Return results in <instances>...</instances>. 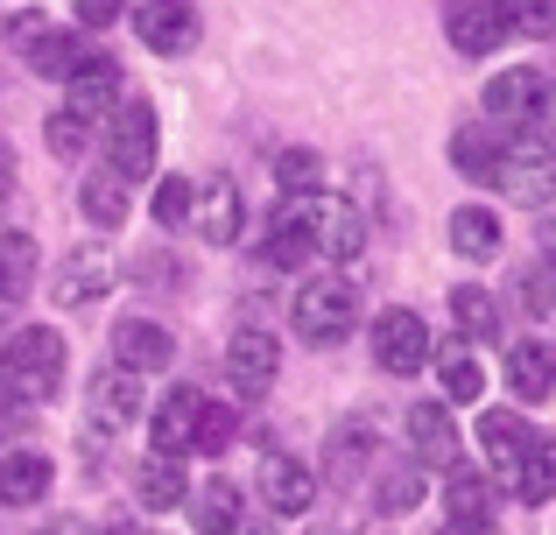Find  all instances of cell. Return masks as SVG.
Masks as SVG:
<instances>
[{"label":"cell","instance_id":"bcb514c9","mask_svg":"<svg viewBox=\"0 0 556 535\" xmlns=\"http://www.w3.org/2000/svg\"><path fill=\"white\" fill-rule=\"evenodd\" d=\"M543 254H549V262H556V212H549V219H543Z\"/></svg>","mask_w":556,"mask_h":535},{"label":"cell","instance_id":"f6af8a7d","mask_svg":"<svg viewBox=\"0 0 556 535\" xmlns=\"http://www.w3.org/2000/svg\"><path fill=\"white\" fill-rule=\"evenodd\" d=\"M437 535H493V528H472V522H444Z\"/></svg>","mask_w":556,"mask_h":535},{"label":"cell","instance_id":"7a4b0ae2","mask_svg":"<svg viewBox=\"0 0 556 535\" xmlns=\"http://www.w3.org/2000/svg\"><path fill=\"white\" fill-rule=\"evenodd\" d=\"M289 317H296L303 345H345L353 324H359V289L345 282V275H311V282L296 289V303H289Z\"/></svg>","mask_w":556,"mask_h":535},{"label":"cell","instance_id":"83f0119b","mask_svg":"<svg viewBox=\"0 0 556 535\" xmlns=\"http://www.w3.org/2000/svg\"><path fill=\"white\" fill-rule=\"evenodd\" d=\"M135 494H141V508H155V514H163V508H177V500L190 494V486H184V466H177V458H141V472H135Z\"/></svg>","mask_w":556,"mask_h":535},{"label":"cell","instance_id":"4316f807","mask_svg":"<svg viewBox=\"0 0 556 535\" xmlns=\"http://www.w3.org/2000/svg\"><path fill=\"white\" fill-rule=\"evenodd\" d=\"M85 50H92V42H85V36H71V28H42V36L28 42L22 56L42 71V78H64V85H71V71L85 64Z\"/></svg>","mask_w":556,"mask_h":535},{"label":"cell","instance_id":"d4e9b609","mask_svg":"<svg viewBox=\"0 0 556 535\" xmlns=\"http://www.w3.org/2000/svg\"><path fill=\"white\" fill-rule=\"evenodd\" d=\"M451 254H465V262H493V254H501V212H493V205H458V212H451Z\"/></svg>","mask_w":556,"mask_h":535},{"label":"cell","instance_id":"52a82bcc","mask_svg":"<svg viewBox=\"0 0 556 535\" xmlns=\"http://www.w3.org/2000/svg\"><path fill=\"white\" fill-rule=\"evenodd\" d=\"M275 373H282V345H275V331L240 324V331H232V345H226V381H232V395L261 402L275 387Z\"/></svg>","mask_w":556,"mask_h":535},{"label":"cell","instance_id":"603a6c76","mask_svg":"<svg viewBox=\"0 0 556 535\" xmlns=\"http://www.w3.org/2000/svg\"><path fill=\"white\" fill-rule=\"evenodd\" d=\"M408 444H416L422 466H458V423H451L437 402H416V409H408Z\"/></svg>","mask_w":556,"mask_h":535},{"label":"cell","instance_id":"d6986e66","mask_svg":"<svg viewBox=\"0 0 556 535\" xmlns=\"http://www.w3.org/2000/svg\"><path fill=\"white\" fill-rule=\"evenodd\" d=\"M85 402H92V423H99V430H127V423L141 416V381H135L127 367H99V373H92V395H85Z\"/></svg>","mask_w":556,"mask_h":535},{"label":"cell","instance_id":"8fae6325","mask_svg":"<svg viewBox=\"0 0 556 535\" xmlns=\"http://www.w3.org/2000/svg\"><path fill=\"white\" fill-rule=\"evenodd\" d=\"M261 500H268V514H311L317 472L289 451H261Z\"/></svg>","mask_w":556,"mask_h":535},{"label":"cell","instance_id":"f35d334b","mask_svg":"<svg viewBox=\"0 0 556 535\" xmlns=\"http://www.w3.org/2000/svg\"><path fill=\"white\" fill-rule=\"evenodd\" d=\"M232 444V409H218L212 395H204V416H198V451H226Z\"/></svg>","mask_w":556,"mask_h":535},{"label":"cell","instance_id":"9c48e42d","mask_svg":"<svg viewBox=\"0 0 556 535\" xmlns=\"http://www.w3.org/2000/svg\"><path fill=\"white\" fill-rule=\"evenodd\" d=\"M169 359H177V339H169L155 317H121L113 324V367H127L141 381V373H163Z\"/></svg>","mask_w":556,"mask_h":535},{"label":"cell","instance_id":"5bb4252c","mask_svg":"<svg viewBox=\"0 0 556 535\" xmlns=\"http://www.w3.org/2000/svg\"><path fill=\"white\" fill-rule=\"evenodd\" d=\"M198 416H204V395H198V387H169V395L155 402V458L198 451Z\"/></svg>","mask_w":556,"mask_h":535},{"label":"cell","instance_id":"ab89813d","mask_svg":"<svg viewBox=\"0 0 556 535\" xmlns=\"http://www.w3.org/2000/svg\"><path fill=\"white\" fill-rule=\"evenodd\" d=\"M521 296H529V310H535V317H549V310H556V275L529 268V275H521Z\"/></svg>","mask_w":556,"mask_h":535},{"label":"cell","instance_id":"cb8c5ba5","mask_svg":"<svg viewBox=\"0 0 556 535\" xmlns=\"http://www.w3.org/2000/svg\"><path fill=\"white\" fill-rule=\"evenodd\" d=\"M507 494L521 500V508H549L556 500V444L535 430V444L521 451V466H515V480H507Z\"/></svg>","mask_w":556,"mask_h":535},{"label":"cell","instance_id":"681fc988","mask_svg":"<svg viewBox=\"0 0 556 535\" xmlns=\"http://www.w3.org/2000/svg\"><path fill=\"white\" fill-rule=\"evenodd\" d=\"M240 535H261V528H240Z\"/></svg>","mask_w":556,"mask_h":535},{"label":"cell","instance_id":"e0dca14e","mask_svg":"<svg viewBox=\"0 0 556 535\" xmlns=\"http://www.w3.org/2000/svg\"><path fill=\"white\" fill-rule=\"evenodd\" d=\"M190 219H198V233L212 240V247H232V240H240V183H232V177L198 183V198H190Z\"/></svg>","mask_w":556,"mask_h":535},{"label":"cell","instance_id":"d6a6232c","mask_svg":"<svg viewBox=\"0 0 556 535\" xmlns=\"http://www.w3.org/2000/svg\"><path fill=\"white\" fill-rule=\"evenodd\" d=\"M275 183H282L289 198L325 191V155H317V149H282V155H275Z\"/></svg>","mask_w":556,"mask_h":535},{"label":"cell","instance_id":"7bdbcfd3","mask_svg":"<svg viewBox=\"0 0 556 535\" xmlns=\"http://www.w3.org/2000/svg\"><path fill=\"white\" fill-rule=\"evenodd\" d=\"M121 8H127V0H78V28H106V22H121Z\"/></svg>","mask_w":556,"mask_h":535},{"label":"cell","instance_id":"44dd1931","mask_svg":"<svg viewBox=\"0 0 556 535\" xmlns=\"http://www.w3.org/2000/svg\"><path fill=\"white\" fill-rule=\"evenodd\" d=\"M56 466L42 451H8L0 458V508H36L42 494H50Z\"/></svg>","mask_w":556,"mask_h":535},{"label":"cell","instance_id":"e575fe53","mask_svg":"<svg viewBox=\"0 0 556 535\" xmlns=\"http://www.w3.org/2000/svg\"><path fill=\"white\" fill-rule=\"evenodd\" d=\"M198 528L204 535H240V486H226V480H212L198 494Z\"/></svg>","mask_w":556,"mask_h":535},{"label":"cell","instance_id":"4fadbf2b","mask_svg":"<svg viewBox=\"0 0 556 535\" xmlns=\"http://www.w3.org/2000/svg\"><path fill=\"white\" fill-rule=\"evenodd\" d=\"M71 113H78V120H99V113H113L121 106V64H113L106 50H85V64L71 71V99H64Z\"/></svg>","mask_w":556,"mask_h":535},{"label":"cell","instance_id":"30bf717a","mask_svg":"<svg viewBox=\"0 0 556 535\" xmlns=\"http://www.w3.org/2000/svg\"><path fill=\"white\" fill-rule=\"evenodd\" d=\"M444 36H451L458 56H493L507 42L501 0H451V8H444Z\"/></svg>","mask_w":556,"mask_h":535},{"label":"cell","instance_id":"7402d4cb","mask_svg":"<svg viewBox=\"0 0 556 535\" xmlns=\"http://www.w3.org/2000/svg\"><path fill=\"white\" fill-rule=\"evenodd\" d=\"M444 508H451V522L493 528V480L472 466H444Z\"/></svg>","mask_w":556,"mask_h":535},{"label":"cell","instance_id":"3957f363","mask_svg":"<svg viewBox=\"0 0 556 535\" xmlns=\"http://www.w3.org/2000/svg\"><path fill=\"white\" fill-rule=\"evenodd\" d=\"M155 141H163V127H155V106L149 99H121L106 120V155H113V177L135 183V177H155Z\"/></svg>","mask_w":556,"mask_h":535},{"label":"cell","instance_id":"5b68a950","mask_svg":"<svg viewBox=\"0 0 556 535\" xmlns=\"http://www.w3.org/2000/svg\"><path fill=\"white\" fill-rule=\"evenodd\" d=\"M543 106H549V78H543L535 64H515V71H501V78L486 85V120H493V127H515V135H535Z\"/></svg>","mask_w":556,"mask_h":535},{"label":"cell","instance_id":"c3c4849f","mask_svg":"<svg viewBox=\"0 0 556 535\" xmlns=\"http://www.w3.org/2000/svg\"><path fill=\"white\" fill-rule=\"evenodd\" d=\"M543 120H549V127H556V92H549V106H543Z\"/></svg>","mask_w":556,"mask_h":535},{"label":"cell","instance_id":"836d02e7","mask_svg":"<svg viewBox=\"0 0 556 535\" xmlns=\"http://www.w3.org/2000/svg\"><path fill=\"white\" fill-rule=\"evenodd\" d=\"M422 500V472L416 466H380V480H374V508L380 514H408Z\"/></svg>","mask_w":556,"mask_h":535},{"label":"cell","instance_id":"60d3db41","mask_svg":"<svg viewBox=\"0 0 556 535\" xmlns=\"http://www.w3.org/2000/svg\"><path fill=\"white\" fill-rule=\"evenodd\" d=\"M359 458H367V430H339V451H331V472L345 480V472H353Z\"/></svg>","mask_w":556,"mask_h":535},{"label":"cell","instance_id":"484cf974","mask_svg":"<svg viewBox=\"0 0 556 535\" xmlns=\"http://www.w3.org/2000/svg\"><path fill=\"white\" fill-rule=\"evenodd\" d=\"M36 268H42L36 240H28V233H0V310L36 289Z\"/></svg>","mask_w":556,"mask_h":535},{"label":"cell","instance_id":"7dc6e473","mask_svg":"<svg viewBox=\"0 0 556 535\" xmlns=\"http://www.w3.org/2000/svg\"><path fill=\"white\" fill-rule=\"evenodd\" d=\"M8 177H14V163H8V141H0V198H8Z\"/></svg>","mask_w":556,"mask_h":535},{"label":"cell","instance_id":"ba28073f","mask_svg":"<svg viewBox=\"0 0 556 535\" xmlns=\"http://www.w3.org/2000/svg\"><path fill=\"white\" fill-rule=\"evenodd\" d=\"M374 359H380V373H394V381L422 373L430 367V324H422L416 310H380L374 317Z\"/></svg>","mask_w":556,"mask_h":535},{"label":"cell","instance_id":"ffe728a7","mask_svg":"<svg viewBox=\"0 0 556 535\" xmlns=\"http://www.w3.org/2000/svg\"><path fill=\"white\" fill-rule=\"evenodd\" d=\"M507 387H515V402H549V387H556V345H543V339L507 345Z\"/></svg>","mask_w":556,"mask_h":535},{"label":"cell","instance_id":"8d00e7d4","mask_svg":"<svg viewBox=\"0 0 556 535\" xmlns=\"http://www.w3.org/2000/svg\"><path fill=\"white\" fill-rule=\"evenodd\" d=\"M190 198H198V183L155 177V226H184V219H190Z\"/></svg>","mask_w":556,"mask_h":535},{"label":"cell","instance_id":"1f68e13d","mask_svg":"<svg viewBox=\"0 0 556 535\" xmlns=\"http://www.w3.org/2000/svg\"><path fill=\"white\" fill-rule=\"evenodd\" d=\"M451 317H458L465 339H493V331H501V310H493V296L479 282H458V289H451Z\"/></svg>","mask_w":556,"mask_h":535},{"label":"cell","instance_id":"d590c367","mask_svg":"<svg viewBox=\"0 0 556 535\" xmlns=\"http://www.w3.org/2000/svg\"><path fill=\"white\" fill-rule=\"evenodd\" d=\"M507 36H549L556 28V0H501Z\"/></svg>","mask_w":556,"mask_h":535},{"label":"cell","instance_id":"6da1fadb","mask_svg":"<svg viewBox=\"0 0 556 535\" xmlns=\"http://www.w3.org/2000/svg\"><path fill=\"white\" fill-rule=\"evenodd\" d=\"M0 387L14 402H50L64 387V331L50 324H22L0 345Z\"/></svg>","mask_w":556,"mask_h":535},{"label":"cell","instance_id":"f546056e","mask_svg":"<svg viewBox=\"0 0 556 535\" xmlns=\"http://www.w3.org/2000/svg\"><path fill=\"white\" fill-rule=\"evenodd\" d=\"M451 163H458L472 183H493V169H501V141H493L486 127H458V135H451Z\"/></svg>","mask_w":556,"mask_h":535},{"label":"cell","instance_id":"b9f144b4","mask_svg":"<svg viewBox=\"0 0 556 535\" xmlns=\"http://www.w3.org/2000/svg\"><path fill=\"white\" fill-rule=\"evenodd\" d=\"M42 28H50V22H42V14H8V28H0V36H8L14 50H28V42H36Z\"/></svg>","mask_w":556,"mask_h":535},{"label":"cell","instance_id":"4dcf8cb0","mask_svg":"<svg viewBox=\"0 0 556 535\" xmlns=\"http://www.w3.org/2000/svg\"><path fill=\"white\" fill-rule=\"evenodd\" d=\"M78 212L99 226V233H113V226L127 219V191H121V177H113V169H106V177H85V191H78Z\"/></svg>","mask_w":556,"mask_h":535},{"label":"cell","instance_id":"7c38bea8","mask_svg":"<svg viewBox=\"0 0 556 535\" xmlns=\"http://www.w3.org/2000/svg\"><path fill=\"white\" fill-rule=\"evenodd\" d=\"M135 28L155 56H184L190 42H198V0H141Z\"/></svg>","mask_w":556,"mask_h":535},{"label":"cell","instance_id":"9a60e30c","mask_svg":"<svg viewBox=\"0 0 556 535\" xmlns=\"http://www.w3.org/2000/svg\"><path fill=\"white\" fill-rule=\"evenodd\" d=\"M535 444V430L521 423L515 409H486L479 416V451H486V466H493V480H515V466H521V451Z\"/></svg>","mask_w":556,"mask_h":535},{"label":"cell","instance_id":"277c9868","mask_svg":"<svg viewBox=\"0 0 556 535\" xmlns=\"http://www.w3.org/2000/svg\"><path fill=\"white\" fill-rule=\"evenodd\" d=\"M493 183H501L515 205H549L556 198V141L543 135H515L501 149V169H493Z\"/></svg>","mask_w":556,"mask_h":535},{"label":"cell","instance_id":"ac0fdd59","mask_svg":"<svg viewBox=\"0 0 556 535\" xmlns=\"http://www.w3.org/2000/svg\"><path fill=\"white\" fill-rule=\"evenodd\" d=\"M317 262V240H311V219H303V205L289 198L282 212H275L268 240H261V268H311Z\"/></svg>","mask_w":556,"mask_h":535},{"label":"cell","instance_id":"f1b7e54d","mask_svg":"<svg viewBox=\"0 0 556 535\" xmlns=\"http://www.w3.org/2000/svg\"><path fill=\"white\" fill-rule=\"evenodd\" d=\"M437 381H444V402H479L486 395V373H479V359L465 353V345H437Z\"/></svg>","mask_w":556,"mask_h":535},{"label":"cell","instance_id":"8992f818","mask_svg":"<svg viewBox=\"0 0 556 535\" xmlns=\"http://www.w3.org/2000/svg\"><path fill=\"white\" fill-rule=\"evenodd\" d=\"M303 219H311V240L325 262H359L367 254V212L345 205V198H296Z\"/></svg>","mask_w":556,"mask_h":535},{"label":"cell","instance_id":"74e56055","mask_svg":"<svg viewBox=\"0 0 556 535\" xmlns=\"http://www.w3.org/2000/svg\"><path fill=\"white\" fill-rule=\"evenodd\" d=\"M42 135H50V149H56V155H85V141H92V120H78L71 106H56Z\"/></svg>","mask_w":556,"mask_h":535},{"label":"cell","instance_id":"2e32d148","mask_svg":"<svg viewBox=\"0 0 556 535\" xmlns=\"http://www.w3.org/2000/svg\"><path fill=\"white\" fill-rule=\"evenodd\" d=\"M106 289H113V262H106L99 247H78L64 268L50 275V296L64 303V310H85V303H99Z\"/></svg>","mask_w":556,"mask_h":535},{"label":"cell","instance_id":"ee69618b","mask_svg":"<svg viewBox=\"0 0 556 535\" xmlns=\"http://www.w3.org/2000/svg\"><path fill=\"white\" fill-rule=\"evenodd\" d=\"M42 535H92V528H85V522H71V514H64V522H50Z\"/></svg>","mask_w":556,"mask_h":535}]
</instances>
